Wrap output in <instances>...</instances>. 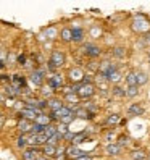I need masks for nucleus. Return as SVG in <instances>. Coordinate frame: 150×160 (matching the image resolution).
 Masks as SVG:
<instances>
[{
  "mask_svg": "<svg viewBox=\"0 0 150 160\" xmlns=\"http://www.w3.org/2000/svg\"><path fill=\"white\" fill-rule=\"evenodd\" d=\"M147 74L145 73H137V86H142V84L147 82Z\"/></svg>",
  "mask_w": 150,
  "mask_h": 160,
  "instance_id": "a878e982",
  "label": "nucleus"
},
{
  "mask_svg": "<svg viewBox=\"0 0 150 160\" xmlns=\"http://www.w3.org/2000/svg\"><path fill=\"white\" fill-rule=\"evenodd\" d=\"M105 152L110 154V155H116V154L119 152V146H118V144H108V146L105 147Z\"/></svg>",
  "mask_w": 150,
  "mask_h": 160,
  "instance_id": "f8f14e48",
  "label": "nucleus"
},
{
  "mask_svg": "<svg viewBox=\"0 0 150 160\" xmlns=\"http://www.w3.org/2000/svg\"><path fill=\"white\" fill-rule=\"evenodd\" d=\"M73 91L78 94L79 97H90L92 94H94V88H92V84H78V86H74Z\"/></svg>",
  "mask_w": 150,
  "mask_h": 160,
  "instance_id": "f257e3e1",
  "label": "nucleus"
},
{
  "mask_svg": "<svg viewBox=\"0 0 150 160\" xmlns=\"http://www.w3.org/2000/svg\"><path fill=\"white\" fill-rule=\"evenodd\" d=\"M73 117H74V115H70V117H66V118H63V120H61V123H63V125H66V123H70V121L73 120Z\"/></svg>",
  "mask_w": 150,
  "mask_h": 160,
  "instance_id": "e433bc0d",
  "label": "nucleus"
},
{
  "mask_svg": "<svg viewBox=\"0 0 150 160\" xmlns=\"http://www.w3.org/2000/svg\"><path fill=\"white\" fill-rule=\"evenodd\" d=\"M16 144H18V147L21 149V147H24V146L27 144V139H26V138H18V142H16Z\"/></svg>",
  "mask_w": 150,
  "mask_h": 160,
  "instance_id": "473e14b6",
  "label": "nucleus"
},
{
  "mask_svg": "<svg viewBox=\"0 0 150 160\" xmlns=\"http://www.w3.org/2000/svg\"><path fill=\"white\" fill-rule=\"evenodd\" d=\"M21 115H23L26 120H34V121H36V118L39 117L41 113H39V110H37L36 107H27V108H23V110H21Z\"/></svg>",
  "mask_w": 150,
  "mask_h": 160,
  "instance_id": "7ed1b4c3",
  "label": "nucleus"
},
{
  "mask_svg": "<svg viewBox=\"0 0 150 160\" xmlns=\"http://www.w3.org/2000/svg\"><path fill=\"white\" fill-rule=\"evenodd\" d=\"M65 63V55L58 50H55L52 53V58H50V67L52 68H57V67H61V65Z\"/></svg>",
  "mask_w": 150,
  "mask_h": 160,
  "instance_id": "f03ea898",
  "label": "nucleus"
},
{
  "mask_svg": "<svg viewBox=\"0 0 150 160\" xmlns=\"http://www.w3.org/2000/svg\"><path fill=\"white\" fill-rule=\"evenodd\" d=\"M113 53L116 55L118 58H123L126 52H124V49H123V47H116V49H115V52H113Z\"/></svg>",
  "mask_w": 150,
  "mask_h": 160,
  "instance_id": "7c9ffc66",
  "label": "nucleus"
},
{
  "mask_svg": "<svg viewBox=\"0 0 150 160\" xmlns=\"http://www.w3.org/2000/svg\"><path fill=\"white\" fill-rule=\"evenodd\" d=\"M44 154L49 157V155H57V147L52 146V144H45L44 146Z\"/></svg>",
  "mask_w": 150,
  "mask_h": 160,
  "instance_id": "9b49d317",
  "label": "nucleus"
},
{
  "mask_svg": "<svg viewBox=\"0 0 150 160\" xmlns=\"http://www.w3.org/2000/svg\"><path fill=\"white\" fill-rule=\"evenodd\" d=\"M31 81L34 82V86H41L42 81H44L42 73H41V71H34V73L31 74Z\"/></svg>",
  "mask_w": 150,
  "mask_h": 160,
  "instance_id": "0eeeda50",
  "label": "nucleus"
},
{
  "mask_svg": "<svg viewBox=\"0 0 150 160\" xmlns=\"http://www.w3.org/2000/svg\"><path fill=\"white\" fill-rule=\"evenodd\" d=\"M108 82H118V81H121V74H119V71H116V68L113 70V71H110L108 74H105L104 76Z\"/></svg>",
  "mask_w": 150,
  "mask_h": 160,
  "instance_id": "20e7f679",
  "label": "nucleus"
},
{
  "mask_svg": "<svg viewBox=\"0 0 150 160\" xmlns=\"http://www.w3.org/2000/svg\"><path fill=\"white\" fill-rule=\"evenodd\" d=\"M45 36L49 37V39H55V37H57V29H55V28H49V29L45 31Z\"/></svg>",
  "mask_w": 150,
  "mask_h": 160,
  "instance_id": "cd10ccee",
  "label": "nucleus"
},
{
  "mask_svg": "<svg viewBox=\"0 0 150 160\" xmlns=\"http://www.w3.org/2000/svg\"><path fill=\"white\" fill-rule=\"evenodd\" d=\"M37 160H47L45 157H39V158H37Z\"/></svg>",
  "mask_w": 150,
  "mask_h": 160,
  "instance_id": "79ce46f5",
  "label": "nucleus"
},
{
  "mask_svg": "<svg viewBox=\"0 0 150 160\" xmlns=\"http://www.w3.org/2000/svg\"><path fill=\"white\" fill-rule=\"evenodd\" d=\"M113 94H115L116 97H124L126 96V91L123 88H119V86H115L113 88Z\"/></svg>",
  "mask_w": 150,
  "mask_h": 160,
  "instance_id": "bb28decb",
  "label": "nucleus"
},
{
  "mask_svg": "<svg viewBox=\"0 0 150 160\" xmlns=\"http://www.w3.org/2000/svg\"><path fill=\"white\" fill-rule=\"evenodd\" d=\"M50 92H52L50 89H44V96H50Z\"/></svg>",
  "mask_w": 150,
  "mask_h": 160,
  "instance_id": "58836bf2",
  "label": "nucleus"
},
{
  "mask_svg": "<svg viewBox=\"0 0 150 160\" xmlns=\"http://www.w3.org/2000/svg\"><path fill=\"white\" fill-rule=\"evenodd\" d=\"M70 115H73V112L68 108V107H63V108H60L58 112H55L53 113V117L52 118H66V117H70Z\"/></svg>",
  "mask_w": 150,
  "mask_h": 160,
  "instance_id": "39448f33",
  "label": "nucleus"
},
{
  "mask_svg": "<svg viewBox=\"0 0 150 160\" xmlns=\"http://www.w3.org/2000/svg\"><path fill=\"white\" fill-rule=\"evenodd\" d=\"M74 136H76V134H73L71 131H70V133H66V134H65V139H74Z\"/></svg>",
  "mask_w": 150,
  "mask_h": 160,
  "instance_id": "4c0bfd02",
  "label": "nucleus"
},
{
  "mask_svg": "<svg viewBox=\"0 0 150 160\" xmlns=\"http://www.w3.org/2000/svg\"><path fill=\"white\" fill-rule=\"evenodd\" d=\"M128 144H129V138H126V136H123V138L119 139V142H118L119 147H121V146H128Z\"/></svg>",
  "mask_w": 150,
  "mask_h": 160,
  "instance_id": "f704fd0d",
  "label": "nucleus"
},
{
  "mask_svg": "<svg viewBox=\"0 0 150 160\" xmlns=\"http://www.w3.org/2000/svg\"><path fill=\"white\" fill-rule=\"evenodd\" d=\"M118 121H119V117H118V115H111V117L108 118V123H110V125H115V123H118Z\"/></svg>",
  "mask_w": 150,
  "mask_h": 160,
  "instance_id": "72a5a7b5",
  "label": "nucleus"
},
{
  "mask_svg": "<svg viewBox=\"0 0 150 160\" xmlns=\"http://www.w3.org/2000/svg\"><path fill=\"white\" fill-rule=\"evenodd\" d=\"M57 133H58V131H57V126H52V125H49V126L45 128V133H44V134L50 139V138H53Z\"/></svg>",
  "mask_w": 150,
  "mask_h": 160,
  "instance_id": "aec40b11",
  "label": "nucleus"
},
{
  "mask_svg": "<svg viewBox=\"0 0 150 160\" xmlns=\"http://www.w3.org/2000/svg\"><path fill=\"white\" fill-rule=\"evenodd\" d=\"M36 154H37L36 150H32V149H27V150H24L23 158H24V160H37V155H36Z\"/></svg>",
  "mask_w": 150,
  "mask_h": 160,
  "instance_id": "4468645a",
  "label": "nucleus"
},
{
  "mask_svg": "<svg viewBox=\"0 0 150 160\" xmlns=\"http://www.w3.org/2000/svg\"><path fill=\"white\" fill-rule=\"evenodd\" d=\"M129 113H133V115H142L144 113V110L140 105H137V103H134V105H131L129 107Z\"/></svg>",
  "mask_w": 150,
  "mask_h": 160,
  "instance_id": "4be33fe9",
  "label": "nucleus"
},
{
  "mask_svg": "<svg viewBox=\"0 0 150 160\" xmlns=\"http://www.w3.org/2000/svg\"><path fill=\"white\" fill-rule=\"evenodd\" d=\"M73 41H76V42H81L82 41V29L81 28H73Z\"/></svg>",
  "mask_w": 150,
  "mask_h": 160,
  "instance_id": "ddd939ff",
  "label": "nucleus"
},
{
  "mask_svg": "<svg viewBox=\"0 0 150 160\" xmlns=\"http://www.w3.org/2000/svg\"><path fill=\"white\" fill-rule=\"evenodd\" d=\"M78 94H76V96H74V94H66V99L68 100H73V102H78Z\"/></svg>",
  "mask_w": 150,
  "mask_h": 160,
  "instance_id": "c9c22d12",
  "label": "nucleus"
},
{
  "mask_svg": "<svg viewBox=\"0 0 150 160\" xmlns=\"http://www.w3.org/2000/svg\"><path fill=\"white\" fill-rule=\"evenodd\" d=\"M61 39L66 41V42L73 39V31L70 29V28H65V29H61Z\"/></svg>",
  "mask_w": 150,
  "mask_h": 160,
  "instance_id": "a211bd4d",
  "label": "nucleus"
},
{
  "mask_svg": "<svg viewBox=\"0 0 150 160\" xmlns=\"http://www.w3.org/2000/svg\"><path fill=\"white\" fill-rule=\"evenodd\" d=\"M70 76H71V79H73V81H81V79L84 81V78H82L84 74H82V71H81V70H71Z\"/></svg>",
  "mask_w": 150,
  "mask_h": 160,
  "instance_id": "2eb2a0df",
  "label": "nucleus"
},
{
  "mask_svg": "<svg viewBox=\"0 0 150 160\" xmlns=\"http://www.w3.org/2000/svg\"><path fill=\"white\" fill-rule=\"evenodd\" d=\"M18 128H20V131L21 133H26V131H32V125L27 121L26 118H23L21 121H20V125H18Z\"/></svg>",
  "mask_w": 150,
  "mask_h": 160,
  "instance_id": "6e6552de",
  "label": "nucleus"
},
{
  "mask_svg": "<svg viewBox=\"0 0 150 160\" xmlns=\"http://www.w3.org/2000/svg\"><path fill=\"white\" fill-rule=\"evenodd\" d=\"M137 94H139V86H129V88L126 89V96L131 97V99L136 97Z\"/></svg>",
  "mask_w": 150,
  "mask_h": 160,
  "instance_id": "412c9836",
  "label": "nucleus"
},
{
  "mask_svg": "<svg viewBox=\"0 0 150 160\" xmlns=\"http://www.w3.org/2000/svg\"><path fill=\"white\" fill-rule=\"evenodd\" d=\"M61 84H63V78L58 76V74H55V76L50 79V86H52V88H60Z\"/></svg>",
  "mask_w": 150,
  "mask_h": 160,
  "instance_id": "6ab92c4d",
  "label": "nucleus"
},
{
  "mask_svg": "<svg viewBox=\"0 0 150 160\" xmlns=\"http://www.w3.org/2000/svg\"><path fill=\"white\" fill-rule=\"evenodd\" d=\"M82 141H84V133L76 134V136H74V139H73V144H74V146H78V144H81V142H82Z\"/></svg>",
  "mask_w": 150,
  "mask_h": 160,
  "instance_id": "c756f323",
  "label": "nucleus"
},
{
  "mask_svg": "<svg viewBox=\"0 0 150 160\" xmlns=\"http://www.w3.org/2000/svg\"><path fill=\"white\" fill-rule=\"evenodd\" d=\"M147 155L142 152V150H134L133 154H131V160H144Z\"/></svg>",
  "mask_w": 150,
  "mask_h": 160,
  "instance_id": "b1692460",
  "label": "nucleus"
},
{
  "mask_svg": "<svg viewBox=\"0 0 150 160\" xmlns=\"http://www.w3.org/2000/svg\"><path fill=\"white\" fill-rule=\"evenodd\" d=\"M45 128L44 125H39V123H36L34 121V125H32V134H44L45 133Z\"/></svg>",
  "mask_w": 150,
  "mask_h": 160,
  "instance_id": "dca6fc26",
  "label": "nucleus"
},
{
  "mask_svg": "<svg viewBox=\"0 0 150 160\" xmlns=\"http://www.w3.org/2000/svg\"><path fill=\"white\" fill-rule=\"evenodd\" d=\"M57 131H58V133L60 134H63V138H65V134H66V133H70V131H68V126L66 125H60V126H57Z\"/></svg>",
  "mask_w": 150,
  "mask_h": 160,
  "instance_id": "c85d7f7f",
  "label": "nucleus"
},
{
  "mask_svg": "<svg viewBox=\"0 0 150 160\" xmlns=\"http://www.w3.org/2000/svg\"><path fill=\"white\" fill-rule=\"evenodd\" d=\"M44 142H49V138L45 134H37V144H44Z\"/></svg>",
  "mask_w": 150,
  "mask_h": 160,
  "instance_id": "2f4dec72",
  "label": "nucleus"
},
{
  "mask_svg": "<svg viewBox=\"0 0 150 160\" xmlns=\"http://www.w3.org/2000/svg\"><path fill=\"white\" fill-rule=\"evenodd\" d=\"M49 107L53 110V113H55V112H58L60 108H63L61 102H60L58 99H52V100H49Z\"/></svg>",
  "mask_w": 150,
  "mask_h": 160,
  "instance_id": "9d476101",
  "label": "nucleus"
},
{
  "mask_svg": "<svg viewBox=\"0 0 150 160\" xmlns=\"http://www.w3.org/2000/svg\"><path fill=\"white\" fill-rule=\"evenodd\" d=\"M74 115L79 117V118H82V120H86V118L90 117V115H89V112H87V110H84V108H78L76 112H74Z\"/></svg>",
  "mask_w": 150,
  "mask_h": 160,
  "instance_id": "393cba45",
  "label": "nucleus"
},
{
  "mask_svg": "<svg viewBox=\"0 0 150 160\" xmlns=\"http://www.w3.org/2000/svg\"><path fill=\"white\" fill-rule=\"evenodd\" d=\"M84 50H86V53L87 55H90V57H97V55L100 53V50H99V47H95V45H86L84 47Z\"/></svg>",
  "mask_w": 150,
  "mask_h": 160,
  "instance_id": "1a4fd4ad",
  "label": "nucleus"
},
{
  "mask_svg": "<svg viewBox=\"0 0 150 160\" xmlns=\"http://www.w3.org/2000/svg\"><path fill=\"white\" fill-rule=\"evenodd\" d=\"M147 42L150 44V32H148V36H147Z\"/></svg>",
  "mask_w": 150,
  "mask_h": 160,
  "instance_id": "a19ab883",
  "label": "nucleus"
},
{
  "mask_svg": "<svg viewBox=\"0 0 150 160\" xmlns=\"http://www.w3.org/2000/svg\"><path fill=\"white\" fill-rule=\"evenodd\" d=\"M78 160H89V157H79Z\"/></svg>",
  "mask_w": 150,
  "mask_h": 160,
  "instance_id": "ea45409f",
  "label": "nucleus"
},
{
  "mask_svg": "<svg viewBox=\"0 0 150 160\" xmlns=\"http://www.w3.org/2000/svg\"><path fill=\"white\" fill-rule=\"evenodd\" d=\"M66 154H68L71 158H76V160H78L79 157H82V155H81V150L78 149V146H70V147L66 149Z\"/></svg>",
  "mask_w": 150,
  "mask_h": 160,
  "instance_id": "423d86ee",
  "label": "nucleus"
},
{
  "mask_svg": "<svg viewBox=\"0 0 150 160\" xmlns=\"http://www.w3.org/2000/svg\"><path fill=\"white\" fill-rule=\"evenodd\" d=\"M36 123H39V125H44V126H49V123H50V117H47V115H39L36 118Z\"/></svg>",
  "mask_w": 150,
  "mask_h": 160,
  "instance_id": "f3484780",
  "label": "nucleus"
},
{
  "mask_svg": "<svg viewBox=\"0 0 150 160\" xmlns=\"http://www.w3.org/2000/svg\"><path fill=\"white\" fill-rule=\"evenodd\" d=\"M126 81H128L129 86H137V73H129Z\"/></svg>",
  "mask_w": 150,
  "mask_h": 160,
  "instance_id": "5701e85b",
  "label": "nucleus"
}]
</instances>
